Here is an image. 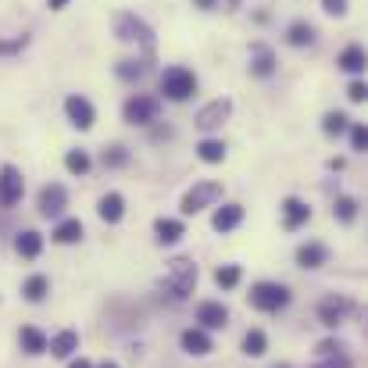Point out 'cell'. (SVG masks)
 <instances>
[{
	"label": "cell",
	"mask_w": 368,
	"mask_h": 368,
	"mask_svg": "<svg viewBox=\"0 0 368 368\" xmlns=\"http://www.w3.org/2000/svg\"><path fill=\"white\" fill-rule=\"evenodd\" d=\"M161 93H165L168 101H186V97L197 93V76H193L190 68H183V65H172V68H165V76H161Z\"/></svg>",
	"instance_id": "obj_1"
},
{
	"label": "cell",
	"mask_w": 368,
	"mask_h": 368,
	"mask_svg": "<svg viewBox=\"0 0 368 368\" xmlns=\"http://www.w3.org/2000/svg\"><path fill=\"white\" fill-rule=\"evenodd\" d=\"M250 304H254L257 311H279V307L290 304V290L279 286V282H257V286L250 290Z\"/></svg>",
	"instance_id": "obj_2"
},
{
	"label": "cell",
	"mask_w": 368,
	"mask_h": 368,
	"mask_svg": "<svg viewBox=\"0 0 368 368\" xmlns=\"http://www.w3.org/2000/svg\"><path fill=\"white\" fill-rule=\"evenodd\" d=\"M193 286H197V265L186 261V257L172 261V272H168V290H172V297H190Z\"/></svg>",
	"instance_id": "obj_3"
},
{
	"label": "cell",
	"mask_w": 368,
	"mask_h": 368,
	"mask_svg": "<svg viewBox=\"0 0 368 368\" xmlns=\"http://www.w3.org/2000/svg\"><path fill=\"white\" fill-rule=\"evenodd\" d=\"M218 200H222V186L218 183H200L183 197V215H197V211H204V208H211Z\"/></svg>",
	"instance_id": "obj_4"
},
{
	"label": "cell",
	"mask_w": 368,
	"mask_h": 368,
	"mask_svg": "<svg viewBox=\"0 0 368 368\" xmlns=\"http://www.w3.org/2000/svg\"><path fill=\"white\" fill-rule=\"evenodd\" d=\"M122 115H126L129 126H150L158 118V101L154 97H129Z\"/></svg>",
	"instance_id": "obj_5"
},
{
	"label": "cell",
	"mask_w": 368,
	"mask_h": 368,
	"mask_svg": "<svg viewBox=\"0 0 368 368\" xmlns=\"http://www.w3.org/2000/svg\"><path fill=\"white\" fill-rule=\"evenodd\" d=\"M22 193H26L22 172H19V168H11V165H4V168H0V204L11 208V204H19V200H22Z\"/></svg>",
	"instance_id": "obj_6"
},
{
	"label": "cell",
	"mask_w": 368,
	"mask_h": 368,
	"mask_svg": "<svg viewBox=\"0 0 368 368\" xmlns=\"http://www.w3.org/2000/svg\"><path fill=\"white\" fill-rule=\"evenodd\" d=\"M65 115L72 118L76 129H90L93 118H97V115H93V104H90L86 97H79V93H72V97L65 101Z\"/></svg>",
	"instance_id": "obj_7"
},
{
	"label": "cell",
	"mask_w": 368,
	"mask_h": 368,
	"mask_svg": "<svg viewBox=\"0 0 368 368\" xmlns=\"http://www.w3.org/2000/svg\"><path fill=\"white\" fill-rule=\"evenodd\" d=\"M65 204H68V193H65V186H58V183H51V186H44L40 190V200H36V208H40V215H61L65 211Z\"/></svg>",
	"instance_id": "obj_8"
},
{
	"label": "cell",
	"mask_w": 368,
	"mask_h": 368,
	"mask_svg": "<svg viewBox=\"0 0 368 368\" xmlns=\"http://www.w3.org/2000/svg\"><path fill=\"white\" fill-rule=\"evenodd\" d=\"M350 311H354V304H350L347 297H325V300L318 304V318H322L325 325H339Z\"/></svg>",
	"instance_id": "obj_9"
},
{
	"label": "cell",
	"mask_w": 368,
	"mask_h": 368,
	"mask_svg": "<svg viewBox=\"0 0 368 368\" xmlns=\"http://www.w3.org/2000/svg\"><path fill=\"white\" fill-rule=\"evenodd\" d=\"M197 322H200V329H222V325L229 322V311H225V304H218V300H204V304L197 307Z\"/></svg>",
	"instance_id": "obj_10"
},
{
	"label": "cell",
	"mask_w": 368,
	"mask_h": 368,
	"mask_svg": "<svg viewBox=\"0 0 368 368\" xmlns=\"http://www.w3.org/2000/svg\"><path fill=\"white\" fill-rule=\"evenodd\" d=\"M307 218H311V208L304 200H297V197L282 200V222H286V229H300Z\"/></svg>",
	"instance_id": "obj_11"
},
{
	"label": "cell",
	"mask_w": 368,
	"mask_h": 368,
	"mask_svg": "<svg viewBox=\"0 0 368 368\" xmlns=\"http://www.w3.org/2000/svg\"><path fill=\"white\" fill-rule=\"evenodd\" d=\"M240 222H243V208H240V204H225V208H218L215 218H211L215 232H232Z\"/></svg>",
	"instance_id": "obj_12"
},
{
	"label": "cell",
	"mask_w": 368,
	"mask_h": 368,
	"mask_svg": "<svg viewBox=\"0 0 368 368\" xmlns=\"http://www.w3.org/2000/svg\"><path fill=\"white\" fill-rule=\"evenodd\" d=\"M118 33H122V40H140V44H150V29H147L140 19H133V15H118Z\"/></svg>",
	"instance_id": "obj_13"
},
{
	"label": "cell",
	"mask_w": 368,
	"mask_h": 368,
	"mask_svg": "<svg viewBox=\"0 0 368 368\" xmlns=\"http://www.w3.org/2000/svg\"><path fill=\"white\" fill-rule=\"evenodd\" d=\"M97 215H101L104 222H118V218L126 215V200H122V193H104L101 204H97Z\"/></svg>",
	"instance_id": "obj_14"
},
{
	"label": "cell",
	"mask_w": 368,
	"mask_h": 368,
	"mask_svg": "<svg viewBox=\"0 0 368 368\" xmlns=\"http://www.w3.org/2000/svg\"><path fill=\"white\" fill-rule=\"evenodd\" d=\"M179 343H183L186 354H208V350H211V336H208L204 329H186V332L179 336Z\"/></svg>",
	"instance_id": "obj_15"
},
{
	"label": "cell",
	"mask_w": 368,
	"mask_h": 368,
	"mask_svg": "<svg viewBox=\"0 0 368 368\" xmlns=\"http://www.w3.org/2000/svg\"><path fill=\"white\" fill-rule=\"evenodd\" d=\"M225 115H229V101H211V104L200 111L197 126H200V129H215V126H222Z\"/></svg>",
	"instance_id": "obj_16"
},
{
	"label": "cell",
	"mask_w": 368,
	"mask_h": 368,
	"mask_svg": "<svg viewBox=\"0 0 368 368\" xmlns=\"http://www.w3.org/2000/svg\"><path fill=\"white\" fill-rule=\"evenodd\" d=\"M154 232H158V240H161V243H179L186 229H183V222H179V218H158V222H154Z\"/></svg>",
	"instance_id": "obj_17"
},
{
	"label": "cell",
	"mask_w": 368,
	"mask_h": 368,
	"mask_svg": "<svg viewBox=\"0 0 368 368\" xmlns=\"http://www.w3.org/2000/svg\"><path fill=\"white\" fill-rule=\"evenodd\" d=\"M297 265H300V268H318V265H325V247H322V243H304V247H297Z\"/></svg>",
	"instance_id": "obj_18"
},
{
	"label": "cell",
	"mask_w": 368,
	"mask_h": 368,
	"mask_svg": "<svg viewBox=\"0 0 368 368\" xmlns=\"http://www.w3.org/2000/svg\"><path fill=\"white\" fill-rule=\"evenodd\" d=\"M47 347H51V354H54V357H68V354H76V350H79V336H76L72 329H65V332H58Z\"/></svg>",
	"instance_id": "obj_19"
},
{
	"label": "cell",
	"mask_w": 368,
	"mask_h": 368,
	"mask_svg": "<svg viewBox=\"0 0 368 368\" xmlns=\"http://www.w3.org/2000/svg\"><path fill=\"white\" fill-rule=\"evenodd\" d=\"M15 250H19L22 257H36V254L44 250V236L29 229V232H22V236L15 240Z\"/></svg>",
	"instance_id": "obj_20"
},
{
	"label": "cell",
	"mask_w": 368,
	"mask_h": 368,
	"mask_svg": "<svg viewBox=\"0 0 368 368\" xmlns=\"http://www.w3.org/2000/svg\"><path fill=\"white\" fill-rule=\"evenodd\" d=\"M19 339H22V350H26V354H44V350H47V336H44L40 329H33V325H26Z\"/></svg>",
	"instance_id": "obj_21"
},
{
	"label": "cell",
	"mask_w": 368,
	"mask_h": 368,
	"mask_svg": "<svg viewBox=\"0 0 368 368\" xmlns=\"http://www.w3.org/2000/svg\"><path fill=\"white\" fill-rule=\"evenodd\" d=\"M336 65H339L343 72H361V68H364V51H361L357 44H350V47L339 54V61H336Z\"/></svg>",
	"instance_id": "obj_22"
},
{
	"label": "cell",
	"mask_w": 368,
	"mask_h": 368,
	"mask_svg": "<svg viewBox=\"0 0 368 368\" xmlns=\"http://www.w3.org/2000/svg\"><path fill=\"white\" fill-rule=\"evenodd\" d=\"M54 240H58V243H76V240H83V222H79V218H65V222L54 229Z\"/></svg>",
	"instance_id": "obj_23"
},
{
	"label": "cell",
	"mask_w": 368,
	"mask_h": 368,
	"mask_svg": "<svg viewBox=\"0 0 368 368\" xmlns=\"http://www.w3.org/2000/svg\"><path fill=\"white\" fill-rule=\"evenodd\" d=\"M47 290H51V282H47L44 275H29V279H26V286H22V293H26V300H29V304H40V300L47 297Z\"/></svg>",
	"instance_id": "obj_24"
},
{
	"label": "cell",
	"mask_w": 368,
	"mask_h": 368,
	"mask_svg": "<svg viewBox=\"0 0 368 368\" xmlns=\"http://www.w3.org/2000/svg\"><path fill=\"white\" fill-rule=\"evenodd\" d=\"M265 350H268L265 332H261V329H250V332L243 336V354H247V357H261Z\"/></svg>",
	"instance_id": "obj_25"
},
{
	"label": "cell",
	"mask_w": 368,
	"mask_h": 368,
	"mask_svg": "<svg viewBox=\"0 0 368 368\" xmlns=\"http://www.w3.org/2000/svg\"><path fill=\"white\" fill-rule=\"evenodd\" d=\"M197 154H200V161L218 165V161L225 158V143H222V140H204V143L197 147Z\"/></svg>",
	"instance_id": "obj_26"
},
{
	"label": "cell",
	"mask_w": 368,
	"mask_h": 368,
	"mask_svg": "<svg viewBox=\"0 0 368 368\" xmlns=\"http://www.w3.org/2000/svg\"><path fill=\"white\" fill-rule=\"evenodd\" d=\"M65 168H68L72 175H86V172H90V154H86V150H68V154H65Z\"/></svg>",
	"instance_id": "obj_27"
},
{
	"label": "cell",
	"mask_w": 368,
	"mask_h": 368,
	"mask_svg": "<svg viewBox=\"0 0 368 368\" xmlns=\"http://www.w3.org/2000/svg\"><path fill=\"white\" fill-rule=\"evenodd\" d=\"M215 282H218L222 290H232V286L240 282V268H236V265H222V268L215 272Z\"/></svg>",
	"instance_id": "obj_28"
},
{
	"label": "cell",
	"mask_w": 368,
	"mask_h": 368,
	"mask_svg": "<svg viewBox=\"0 0 368 368\" xmlns=\"http://www.w3.org/2000/svg\"><path fill=\"white\" fill-rule=\"evenodd\" d=\"M311 40H315V29H311V26H304V22L290 26V44H293V47H304V44H311Z\"/></svg>",
	"instance_id": "obj_29"
},
{
	"label": "cell",
	"mask_w": 368,
	"mask_h": 368,
	"mask_svg": "<svg viewBox=\"0 0 368 368\" xmlns=\"http://www.w3.org/2000/svg\"><path fill=\"white\" fill-rule=\"evenodd\" d=\"M257 76H272V54L265 47H254V65H250Z\"/></svg>",
	"instance_id": "obj_30"
},
{
	"label": "cell",
	"mask_w": 368,
	"mask_h": 368,
	"mask_svg": "<svg viewBox=\"0 0 368 368\" xmlns=\"http://www.w3.org/2000/svg\"><path fill=\"white\" fill-rule=\"evenodd\" d=\"M322 129H325L329 136H339V133L347 129V115H339V111H329V115H325V122H322Z\"/></svg>",
	"instance_id": "obj_31"
},
{
	"label": "cell",
	"mask_w": 368,
	"mask_h": 368,
	"mask_svg": "<svg viewBox=\"0 0 368 368\" xmlns=\"http://www.w3.org/2000/svg\"><path fill=\"white\" fill-rule=\"evenodd\" d=\"M332 215H336L339 222H350V218L357 215V204H354L350 197H339V200H336V208H332Z\"/></svg>",
	"instance_id": "obj_32"
},
{
	"label": "cell",
	"mask_w": 368,
	"mask_h": 368,
	"mask_svg": "<svg viewBox=\"0 0 368 368\" xmlns=\"http://www.w3.org/2000/svg\"><path fill=\"white\" fill-rule=\"evenodd\" d=\"M364 143H368V133H364L361 122H354V126H350V147H354V150H364Z\"/></svg>",
	"instance_id": "obj_33"
},
{
	"label": "cell",
	"mask_w": 368,
	"mask_h": 368,
	"mask_svg": "<svg viewBox=\"0 0 368 368\" xmlns=\"http://www.w3.org/2000/svg\"><path fill=\"white\" fill-rule=\"evenodd\" d=\"M315 368H350V361H347L343 354H332V357H325V361H318Z\"/></svg>",
	"instance_id": "obj_34"
},
{
	"label": "cell",
	"mask_w": 368,
	"mask_h": 368,
	"mask_svg": "<svg viewBox=\"0 0 368 368\" xmlns=\"http://www.w3.org/2000/svg\"><path fill=\"white\" fill-rule=\"evenodd\" d=\"M322 8H325L329 15H343V11H347V0H322Z\"/></svg>",
	"instance_id": "obj_35"
},
{
	"label": "cell",
	"mask_w": 368,
	"mask_h": 368,
	"mask_svg": "<svg viewBox=\"0 0 368 368\" xmlns=\"http://www.w3.org/2000/svg\"><path fill=\"white\" fill-rule=\"evenodd\" d=\"M364 93H368V90H364V83H350V90H347V97H350L354 104H361V101H364Z\"/></svg>",
	"instance_id": "obj_36"
},
{
	"label": "cell",
	"mask_w": 368,
	"mask_h": 368,
	"mask_svg": "<svg viewBox=\"0 0 368 368\" xmlns=\"http://www.w3.org/2000/svg\"><path fill=\"white\" fill-rule=\"evenodd\" d=\"M122 161H126V150H122V147H115L111 154H104V165H122Z\"/></svg>",
	"instance_id": "obj_37"
},
{
	"label": "cell",
	"mask_w": 368,
	"mask_h": 368,
	"mask_svg": "<svg viewBox=\"0 0 368 368\" xmlns=\"http://www.w3.org/2000/svg\"><path fill=\"white\" fill-rule=\"evenodd\" d=\"M47 4H51L54 11H61V8H68V0H47Z\"/></svg>",
	"instance_id": "obj_38"
},
{
	"label": "cell",
	"mask_w": 368,
	"mask_h": 368,
	"mask_svg": "<svg viewBox=\"0 0 368 368\" xmlns=\"http://www.w3.org/2000/svg\"><path fill=\"white\" fill-rule=\"evenodd\" d=\"M68 368H93V364H90V361H86V357H79V361H72V364H68Z\"/></svg>",
	"instance_id": "obj_39"
},
{
	"label": "cell",
	"mask_w": 368,
	"mask_h": 368,
	"mask_svg": "<svg viewBox=\"0 0 368 368\" xmlns=\"http://www.w3.org/2000/svg\"><path fill=\"white\" fill-rule=\"evenodd\" d=\"M197 4H200V8H211V4H215V0H197Z\"/></svg>",
	"instance_id": "obj_40"
},
{
	"label": "cell",
	"mask_w": 368,
	"mask_h": 368,
	"mask_svg": "<svg viewBox=\"0 0 368 368\" xmlns=\"http://www.w3.org/2000/svg\"><path fill=\"white\" fill-rule=\"evenodd\" d=\"M101 368H118V364H115V361H104V364H101Z\"/></svg>",
	"instance_id": "obj_41"
},
{
	"label": "cell",
	"mask_w": 368,
	"mask_h": 368,
	"mask_svg": "<svg viewBox=\"0 0 368 368\" xmlns=\"http://www.w3.org/2000/svg\"><path fill=\"white\" fill-rule=\"evenodd\" d=\"M275 368H290V364H275Z\"/></svg>",
	"instance_id": "obj_42"
}]
</instances>
